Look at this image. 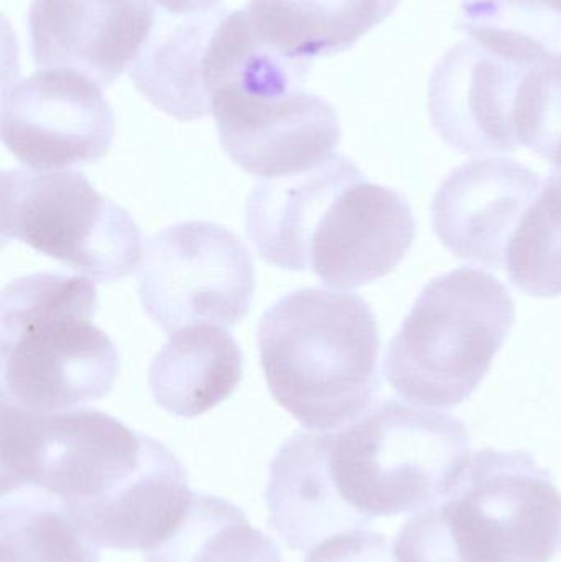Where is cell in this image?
Here are the masks:
<instances>
[{
	"mask_svg": "<svg viewBox=\"0 0 561 562\" xmlns=\"http://www.w3.org/2000/svg\"><path fill=\"white\" fill-rule=\"evenodd\" d=\"M540 191L539 175L513 158L468 161L435 193V234L458 259L503 269L510 237Z\"/></svg>",
	"mask_w": 561,
	"mask_h": 562,
	"instance_id": "5bb4252c",
	"label": "cell"
},
{
	"mask_svg": "<svg viewBox=\"0 0 561 562\" xmlns=\"http://www.w3.org/2000/svg\"><path fill=\"white\" fill-rule=\"evenodd\" d=\"M266 504L270 528L295 551H310L335 535L369 524L339 497L316 431L296 432L277 452Z\"/></svg>",
	"mask_w": 561,
	"mask_h": 562,
	"instance_id": "9a60e30c",
	"label": "cell"
},
{
	"mask_svg": "<svg viewBox=\"0 0 561 562\" xmlns=\"http://www.w3.org/2000/svg\"><path fill=\"white\" fill-rule=\"evenodd\" d=\"M530 69L471 38L451 46L428 85L431 124L445 144L467 155L516 150L517 98Z\"/></svg>",
	"mask_w": 561,
	"mask_h": 562,
	"instance_id": "7c38bea8",
	"label": "cell"
},
{
	"mask_svg": "<svg viewBox=\"0 0 561 562\" xmlns=\"http://www.w3.org/2000/svg\"><path fill=\"white\" fill-rule=\"evenodd\" d=\"M99 297L88 277L35 273L0 296L2 402L71 409L111 393L121 360L92 319Z\"/></svg>",
	"mask_w": 561,
	"mask_h": 562,
	"instance_id": "277c9868",
	"label": "cell"
},
{
	"mask_svg": "<svg viewBox=\"0 0 561 562\" xmlns=\"http://www.w3.org/2000/svg\"><path fill=\"white\" fill-rule=\"evenodd\" d=\"M561 547V495L527 451L473 452L441 501L394 541L397 562H550Z\"/></svg>",
	"mask_w": 561,
	"mask_h": 562,
	"instance_id": "3957f363",
	"label": "cell"
},
{
	"mask_svg": "<svg viewBox=\"0 0 561 562\" xmlns=\"http://www.w3.org/2000/svg\"><path fill=\"white\" fill-rule=\"evenodd\" d=\"M257 344L273 400L312 431L345 428L381 389L379 324L359 294H285L260 317Z\"/></svg>",
	"mask_w": 561,
	"mask_h": 562,
	"instance_id": "7a4b0ae2",
	"label": "cell"
},
{
	"mask_svg": "<svg viewBox=\"0 0 561 562\" xmlns=\"http://www.w3.org/2000/svg\"><path fill=\"white\" fill-rule=\"evenodd\" d=\"M401 0H249L254 29L296 59L325 58L352 48L381 25Z\"/></svg>",
	"mask_w": 561,
	"mask_h": 562,
	"instance_id": "ac0fdd59",
	"label": "cell"
},
{
	"mask_svg": "<svg viewBox=\"0 0 561 562\" xmlns=\"http://www.w3.org/2000/svg\"><path fill=\"white\" fill-rule=\"evenodd\" d=\"M243 360L226 327L191 324L170 334L148 370V385L161 409L197 418L236 392Z\"/></svg>",
	"mask_w": 561,
	"mask_h": 562,
	"instance_id": "2e32d148",
	"label": "cell"
},
{
	"mask_svg": "<svg viewBox=\"0 0 561 562\" xmlns=\"http://www.w3.org/2000/svg\"><path fill=\"white\" fill-rule=\"evenodd\" d=\"M0 488L45 492L102 548L148 551L191 498L180 459L99 409L0 406Z\"/></svg>",
	"mask_w": 561,
	"mask_h": 562,
	"instance_id": "6da1fadb",
	"label": "cell"
},
{
	"mask_svg": "<svg viewBox=\"0 0 561 562\" xmlns=\"http://www.w3.org/2000/svg\"><path fill=\"white\" fill-rule=\"evenodd\" d=\"M223 12L177 16L158 10L154 32L127 71L135 89L158 111L177 121L211 115L203 63Z\"/></svg>",
	"mask_w": 561,
	"mask_h": 562,
	"instance_id": "e0dca14e",
	"label": "cell"
},
{
	"mask_svg": "<svg viewBox=\"0 0 561 562\" xmlns=\"http://www.w3.org/2000/svg\"><path fill=\"white\" fill-rule=\"evenodd\" d=\"M514 324L506 284L486 270L460 267L418 294L389 344L385 379L412 405L455 408L486 379Z\"/></svg>",
	"mask_w": 561,
	"mask_h": 562,
	"instance_id": "5b68a950",
	"label": "cell"
},
{
	"mask_svg": "<svg viewBox=\"0 0 561 562\" xmlns=\"http://www.w3.org/2000/svg\"><path fill=\"white\" fill-rule=\"evenodd\" d=\"M517 140L561 168V55L527 72L516 108Z\"/></svg>",
	"mask_w": 561,
	"mask_h": 562,
	"instance_id": "603a6c76",
	"label": "cell"
},
{
	"mask_svg": "<svg viewBox=\"0 0 561 562\" xmlns=\"http://www.w3.org/2000/svg\"><path fill=\"white\" fill-rule=\"evenodd\" d=\"M161 12L177 16L203 15L221 9L223 0H152Z\"/></svg>",
	"mask_w": 561,
	"mask_h": 562,
	"instance_id": "d4e9b609",
	"label": "cell"
},
{
	"mask_svg": "<svg viewBox=\"0 0 561 562\" xmlns=\"http://www.w3.org/2000/svg\"><path fill=\"white\" fill-rule=\"evenodd\" d=\"M0 194L3 244H25L101 283L138 270L141 229L79 171H3Z\"/></svg>",
	"mask_w": 561,
	"mask_h": 562,
	"instance_id": "52a82bcc",
	"label": "cell"
},
{
	"mask_svg": "<svg viewBox=\"0 0 561 562\" xmlns=\"http://www.w3.org/2000/svg\"><path fill=\"white\" fill-rule=\"evenodd\" d=\"M550 9L556 10V12L561 13V0H543Z\"/></svg>",
	"mask_w": 561,
	"mask_h": 562,
	"instance_id": "4316f807",
	"label": "cell"
},
{
	"mask_svg": "<svg viewBox=\"0 0 561 562\" xmlns=\"http://www.w3.org/2000/svg\"><path fill=\"white\" fill-rule=\"evenodd\" d=\"M458 26L484 48L526 68L561 55V13L543 0H461Z\"/></svg>",
	"mask_w": 561,
	"mask_h": 562,
	"instance_id": "44dd1931",
	"label": "cell"
},
{
	"mask_svg": "<svg viewBox=\"0 0 561 562\" xmlns=\"http://www.w3.org/2000/svg\"><path fill=\"white\" fill-rule=\"evenodd\" d=\"M92 543L52 495L35 488L0 501V562H101Z\"/></svg>",
	"mask_w": 561,
	"mask_h": 562,
	"instance_id": "ffe728a7",
	"label": "cell"
},
{
	"mask_svg": "<svg viewBox=\"0 0 561 562\" xmlns=\"http://www.w3.org/2000/svg\"><path fill=\"white\" fill-rule=\"evenodd\" d=\"M137 281L145 313L165 333L201 323L229 329L253 304L256 270L236 234L188 221L148 239Z\"/></svg>",
	"mask_w": 561,
	"mask_h": 562,
	"instance_id": "ba28073f",
	"label": "cell"
},
{
	"mask_svg": "<svg viewBox=\"0 0 561 562\" xmlns=\"http://www.w3.org/2000/svg\"><path fill=\"white\" fill-rule=\"evenodd\" d=\"M540 201L547 207L553 220L561 227V168H553L552 173L542 184V191L539 194Z\"/></svg>",
	"mask_w": 561,
	"mask_h": 562,
	"instance_id": "484cf974",
	"label": "cell"
},
{
	"mask_svg": "<svg viewBox=\"0 0 561 562\" xmlns=\"http://www.w3.org/2000/svg\"><path fill=\"white\" fill-rule=\"evenodd\" d=\"M211 114L227 157L263 180L319 167L336 155L341 137L335 108L305 89L220 92Z\"/></svg>",
	"mask_w": 561,
	"mask_h": 562,
	"instance_id": "8fae6325",
	"label": "cell"
},
{
	"mask_svg": "<svg viewBox=\"0 0 561 562\" xmlns=\"http://www.w3.org/2000/svg\"><path fill=\"white\" fill-rule=\"evenodd\" d=\"M147 562H283L279 548L226 498L193 494L180 524Z\"/></svg>",
	"mask_w": 561,
	"mask_h": 562,
	"instance_id": "d6986e66",
	"label": "cell"
},
{
	"mask_svg": "<svg viewBox=\"0 0 561 562\" xmlns=\"http://www.w3.org/2000/svg\"><path fill=\"white\" fill-rule=\"evenodd\" d=\"M504 267L514 286L524 293L561 296V229L539 196L510 237Z\"/></svg>",
	"mask_w": 561,
	"mask_h": 562,
	"instance_id": "7402d4cb",
	"label": "cell"
},
{
	"mask_svg": "<svg viewBox=\"0 0 561 562\" xmlns=\"http://www.w3.org/2000/svg\"><path fill=\"white\" fill-rule=\"evenodd\" d=\"M305 562H397V557L384 535L356 528L316 544Z\"/></svg>",
	"mask_w": 561,
	"mask_h": 562,
	"instance_id": "cb8c5ba5",
	"label": "cell"
},
{
	"mask_svg": "<svg viewBox=\"0 0 561 562\" xmlns=\"http://www.w3.org/2000/svg\"><path fill=\"white\" fill-rule=\"evenodd\" d=\"M414 213L397 191L369 183L343 157L313 204L300 252V272L326 286L355 290L389 276L415 239Z\"/></svg>",
	"mask_w": 561,
	"mask_h": 562,
	"instance_id": "9c48e42d",
	"label": "cell"
},
{
	"mask_svg": "<svg viewBox=\"0 0 561 562\" xmlns=\"http://www.w3.org/2000/svg\"><path fill=\"white\" fill-rule=\"evenodd\" d=\"M0 132L29 170L61 171L108 155L115 115L101 86L76 69L42 68L2 92Z\"/></svg>",
	"mask_w": 561,
	"mask_h": 562,
	"instance_id": "30bf717a",
	"label": "cell"
},
{
	"mask_svg": "<svg viewBox=\"0 0 561 562\" xmlns=\"http://www.w3.org/2000/svg\"><path fill=\"white\" fill-rule=\"evenodd\" d=\"M157 13L152 0H32L33 61L76 69L108 88L137 61Z\"/></svg>",
	"mask_w": 561,
	"mask_h": 562,
	"instance_id": "4fadbf2b",
	"label": "cell"
},
{
	"mask_svg": "<svg viewBox=\"0 0 561 562\" xmlns=\"http://www.w3.org/2000/svg\"><path fill=\"white\" fill-rule=\"evenodd\" d=\"M319 438L339 497L369 524L441 501L471 456L461 419L397 400Z\"/></svg>",
	"mask_w": 561,
	"mask_h": 562,
	"instance_id": "8992f818",
	"label": "cell"
}]
</instances>
